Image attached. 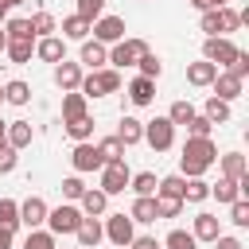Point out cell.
Segmentation results:
<instances>
[{
	"label": "cell",
	"mask_w": 249,
	"mask_h": 249,
	"mask_svg": "<svg viewBox=\"0 0 249 249\" xmlns=\"http://www.w3.org/2000/svg\"><path fill=\"white\" fill-rule=\"evenodd\" d=\"M214 163H218V148H214V140H210V136H187V144H183V156H179L183 179L206 175Z\"/></svg>",
	"instance_id": "1"
},
{
	"label": "cell",
	"mask_w": 249,
	"mask_h": 249,
	"mask_svg": "<svg viewBox=\"0 0 249 249\" xmlns=\"http://www.w3.org/2000/svg\"><path fill=\"white\" fill-rule=\"evenodd\" d=\"M121 89V70H113V66H101V70H89V74H82V82H78V93L89 101V97H105V93H117Z\"/></svg>",
	"instance_id": "2"
},
{
	"label": "cell",
	"mask_w": 249,
	"mask_h": 249,
	"mask_svg": "<svg viewBox=\"0 0 249 249\" xmlns=\"http://www.w3.org/2000/svg\"><path fill=\"white\" fill-rule=\"evenodd\" d=\"M233 54H237V47H233L230 35H206V43H202V58L206 62H214L218 70H226L233 62Z\"/></svg>",
	"instance_id": "3"
},
{
	"label": "cell",
	"mask_w": 249,
	"mask_h": 249,
	"mask_svg": "<svg viewBox=\"0 0 249 249\" xmlns=\"http://www.w3.org/2000/svg\"><path fill=\"white\" fill-rule=\"evenodd\" d=\"M148 51V43L144 39H121V43H113L109 47V66L113 70H124V66H136V58Z\"/></svg>",
	"instance_id": "4"
},
{
	"label": "cell",
	"mask_w": 249,
	"mask_h": 249,
	"mask_svg": "<svg viewBox=\"0 0 249 249\" xmlns=\"http://www.w3.org/2000/svg\"><path fill=\"white\" fill-rule=\"evenodd\" d=\"M82 218H86V214H82V206H74V202H62V206L47 210V226H51V233H74Z\"/></svg>",
	"instance_id": "5"
},
{
	"label": "cell",
	"mask_w": 249,
	"mask_h": 249,
	"mask_svg": "<svg viewBox=\"0 0 249 249\" xmlns=\"http://www.w3.org/2000/svg\"><path fill=\"white\" fill-rule=\"evenodd\" d=\"M70 163H74V171H78V175H86V171H101V167H105V156L97 152V144L78 140V144H74V152H70Z\"/></svg>",
	"instance_id": "6"
},
{
	"label": "cell",
	"mask_w": 249,
	"mask_h": 249,
	"mask_svg": "<svg viewBox=\"0 0 249 249\" xmlns=\"http://www.w3.org/2000/svg\"><path fill=\"white\" fill-rule=\"evenodd\" d=\"M128 179H132V171H128L124 160H109V163L101 167V191H105V195H121V191L128 187Z\"/></svg>",
	"instance_id": "7"
},
{
	"label": "cell",
	"mask_w": 249,
	"mask_h": 249,
	"mask_svg": "<svg viewBox=\"0 0 249 249\" xmlns=\"http://www.w3.org/2000/svg\"><path fill=\"white\" fill-rule=\"evenodd\" d=\"M89 31H93V39H97V43L113 47V43H121V39H124V19H121V16H97V19L89 23Z\"/></svg>",
	"instance_id": "8"
},
{
	"label": "cell",
	"mask_w": 249,
	"mask_h": 249,
	"mask_svg": "<svg viewBox=\"0 0 249 249\" xmlns=\"http://www.w3.org/2000/svg\"><path fill=\"white\" fill-rule=\"evenodd\" d=\"M144 140H148L156 152H167V148L175 144V124H171L167 117H156V121L144 124Z\"/></svg>",
	"instance_id": "9"
},
{
	"label": "cell",
	"mask_w": 249,
	"mask_h": 249,
	"mask_svg": "<svg viewBox=\"0 0 249 249\" xmlns=\"http://www.w3.org/2000/svg\"><path fill=\"white\" fill-rule=\"evenodd\" d=\"M132 226H136V222H132L128 214H109V222H105V237H109L117 249H128V241L136 237Z\"/></svg>",
	"instance_id": "10"
},
{
	"label": "cell",
	"mask_w": 249,
	"mask_h": 249,
	"mask_svg": "<svg viewBox=\"0 0 249 249\" xmlns=\"http://www.w3.org/2000/svg\"><path fill=\"white\" fill-rule=\"evenodd\" d=\"M47 210H51V206H47L39 195H31V198H23V202H19V222H23L27 230H39V226L47 222Z\"/></svg>",
	"instance_id": "11"
},
{
	"label": "cell",
	"mask_w": 249,
	"mask_h": 249,
	"mask_svg": "<svg viewBox=\"0 0 249 249\" xmlns=\"http://www.w3.org/2000/svg\"><path fill=\"white\" fill-rule=\"evenodd\" d=\"M210 86H214V97H222V101H233V97H241V89H245V82L233 78L230 70H218Z\"/></svg>",
	"instance_id": "12"
},
{
	"label": "cell",
	"mask_w": 249,
	"mask_h": 249,
	"mask_svg": "<svg viewBox=\"0 0 249 249\" xmlns=\"http://www.w3.org/2000/svg\"><path fill=\"white\" fill-rule=\"evenodd\" d=\"M78 206H82V214H86V218H101V214H105V206H109V195H105L101 187H86V191H82V198H78Z\"/></svg>",
	"instance_id": "13"
},
{
	"label": "cell",
	"mask_w": 249,
	"mask_h": 249,
	"mask_svg": "<svg viewBox=\"0 0 249 249\" xmlns=\"http://www.w3.org/2000/svg\"><path fill=\"white\" fill-rule=\"evenodd\" d=\"M78 82H82V62H54V86L66 93V89H78Z\"/></svg>",
	"instance_id": "14"
},
{
	"label": "cell",
	"mask_w": 249,
	"mask_h": 249,
	"mask_svg": "<svg viewBox=\"0 0 249 249\" xmlns=\"http://www.w3.org/2000/svg\"><path fill=\"white\" fill-rule=\"evenodd\" d=\"M35 58H43V62H62V58H66V39L43 35V39L35 43Z\"/></svg>",
	"instance_id": "15"
},
{
	"label": "cell",
	"mask_w": 249,
	"mask_h": 249,
	"mask_svg": "<svg viewBox=\"0 0 249 249\" xmlns=\"http://www.w3.org/2000/svg\"><path fill=\"white\" fill-rule=\"evenodd\" d=\"M105 62H109V47H105V43H97V39H82V66L101 70Z\"/></svg>",
	"instance_id": "16"
},
{
	"label": "cell",
	"mask_w": 249,
	"mask_h": 249,
	"mask_svg": "<svg viewBox=\"0 0 249 249\" xmlns=\"http://www.w3.org/2000/svg\"><path fill=\"white\" fill-rule=\"evenodd\" d=\"M74 233H78V245H86V249H97V245H101V237H105V226H101L97 218H82Z\"/></svg>",
	"instance_id": "17"
},
{
	"label": "cell",
	"mask_w": 249,
	"mask_h": 249,
	"mask_svg": "<svg viewBox=\"0 0 249 249\" xmlns=\"http://www.w3.org/2000/svg\"><path fill=\"white\" fill-rule=\"evenodd\" d=\"M152 97H156V78H132L128 82V101L132 105H152Z\"/></svg>",
	"instance_id": "18"
},
{
	"label": "cell",
	"mask_w": 249,
	"mask_h": 249,
	"mask_svg": "<svg viewBox=\"0 0 249 249\" xmlns=\"http://www.w3.org/2000/svg\"><path fill=\"white\" fill-rule=\"evenodd\" d=\"M4 54H8L16 66H23V62H31V54H35V39H8Z\"/></svg>",
	"instance_id": "19"
},
{
	"label": "cell",
	"mask_w": 249,
	"mask_h": 249,
	"mask_svg": "<svg viewBox=\"0 0 249 249\" xmlns=\"http://www.w3.org/2000/svg\"><path fill=\"white\" fill-rule=\"evenodd\" d=\"M4 144H12L16 152L31 144V124L27 121H8V132H4Z\"/></svg>",
	"instance_id": "20"
},
{
	"label": "cell",
	"mask_w": 249,
	"mask_h": 249,
	"mask_svg": "<svg viewBox=\"0 0 249 249\" xmlns=\"http://www.w3.org/2000/svg\"><path fill=\"white\" fill-rule=\"evenodd\" d=\"M117 140H121L124 148L140 144V140H144V121H136V117H124V121H121V128H117Z\"/></svg>",
	"instance_id": "21"
},
{
	"label": "cell",
	"mask_w": 249,
	"mask_h": 249,
	"mask_svg": "<svg viewBox=\"0 0 249 249\" xmlns=\"http://www.w3.org/2000/svg\"><path fill=\"white\" fill-rule=\"evenodd\" d=\"M195 241H214L218 233H222V226H218V218L214 214H195Z\"/></svg>",
	"instance_id": "22"
},
{
	"label": "cell",
	"mask_w": 249,
	"mask_h": 249,
	"mask_svg": "<svg viewBox=\"0 0 249 249\" xmlns=\"http://www.w3.org/2000/svg\"><path fill=\"white\" fill-rule=\"evenodd\" d=\"M214 74H218V66H214V62H206V58L187 66V82H191V86H210V82H214Z\"/></svg>",
	"instance_id": "23"
},
{
	"label": "cell",
	"mask_w": 249,
	"mask_h": 249,
	"mask_svg": "<svg viewBox=\"0 0 249 249\" xmlns=\"http://www.w3.org/2000/svg\"><path fill=\"white\" fill-rule=\"evenodd\" d=\"M78 117H86V97L78 89H66L62 93V121H78Z\"/></svg>",
	"instance_id": "24"
},
{
	"label": "cell",
	"mask_w": 249,
	"mask_h": 249,
	"mask_svg": "<svg viewBox=\"0 0 249 249\" xmlns=\"http://www.w3.org/2000/svg\"><path fill=\"white\" fill-rule=\"evenodd\" d=\"M202 117L210 121V124H226L230 121V101H222V97H206V105H202Z\"/></svg>",
	"instance_id": "25"
},
{
	"label": "cell",
	"mask_w": 249,
	"mask_h": 249,
	"mask_svg": "<svg viewBox=\"0 0 249 249\" xmlns=\"http://www.w3.org/2000/svg\"><path fill=\"white\" fill-rule=\"evenodd\" d=\"M128 218H132V222H156V195H136Z\"/></svg>",
	"instance_id": "26"
},
{
	"label": "cell",
	"mask_w": 249,
	"mask_h": 249,
	"mask_svg": "<svg viewBox=\"0 0 249 249\" xmlns=\"http://www.w3.org/2000/svg\"><path fill=\"white\" fill-rule=\"evenodd\" d=\"M222 175H226V179H241V175H249L245 156H241V152H226V156H222Z\"/></svg>",
	"instance_id": "27"
},
{
	"label": "cell",
	"mask_w": 249,
	"mask_h": 249,
	"mask_svg": "<svg viewBox=\"0 0 249 249\" xmlns=\"http://www.w3.org/2000/svg\"><path fill=\"white\" fill-rule=\"evenodd\" d=\"M210 198H218V202H233V198H241V187H237V179H218V183H210Z\"/></svg>",
	"instance_id": "28"
},
{
	"label": "cell",
	"mask_w": 249,
	"mask_h": 249,
	"mask_svg": "<svg viewBox=\"0 0 249 249\" xmlns=\"http://www.w3.org/2000/svg\"><path fill=\"white\" fill-rule=\"evenodd\" d=\"M214 19H218V35H230V31H237V27H241V16H237L230 4L214 8Z\"/></svg>",
	"instance_id": "29"
},
{
	"label": "cell",
	"mask_w": 249,
	"mask_h": 249,
	"mask_svg": "<svg viewBox=\"0 0 249 249\" xmlns=\"http://www.w3.org/2000/svg\"><path fill=\"white\" fill-rule=\"evenodd\" d=\"M206 198H210V183H206L202 175L187 179V187H183V202H206Z\"/></svg>",
	"instance_id": "30"
},
{
	"label": "cell",
	"mask_w": 249,
	"mask_h": 249,
	"mask_svg": "<svg viewBox=\"0 0 249 249\" xmlns=\"http://www.w3.org/2000/svg\"><path fill=\"white\" fill-rule=\"evenodd\" d=\"M27 23H31V35H35V39H43V35H54V31H58V23H54V16H51V12H35Z\"/></svg>",
	"instance_id": "31"
},
{
	"label": "cell",
	"mask_w": 249,
	"mask_h": 249,
	"mask_svg": "<svg viewBox=\"0 0 249 249\" xmlns=\"http://www.w3.org/2000/svg\"><path fill=\"white\" fill-rule=\"evenodd\" d=\"M89 35V19H82L78 12L62 19V39H86Z\"/></svg>",
	"instance_id": "32"
},
{
	"label": "cell",
	"mask_w": 249,
	"mask_h": 249,
	"mask_svg": "<svg viewBox=\"0 0 249 249\" xmlns=\"http://www.w3.org/2000/svg\"><path fill=\"white\" fill-rule=\"evenodd\" d=\"M4 101H8V105H27V101H31V86L19 82V78L8 82V86H4Z\"/></svg>",
	"instance_id": "33"
},
{
	"label": "cell",
	"mask_w": 249,
	"mask_h": 249,
	"mask_svg": "<svg viewBox=\"0 0 249 249\" xmlns=\"http://www.w3.org/2000/svg\"><path fill=\"white\" fill-rule=\"evenodd\" d=\"M183 214V198L175 195H156V218H179Z\"/></svg>",
	"instance_id": "34"
},
{
	"label": "cell",
	"mask_w": 249,
	"mask_h": 249,
	"mask_svg": "<svg viewBox=\"0 0 249 249\" xmlns=\"http://www.w3.org/2000/svg\"><path fill=\"white\" fill-rule=\"evenodd\" d=\"M16 226H19V202L16 198H0V230L16 233Z\"/></svg>",
	"instance_id": "35"
},
{
	"label": "cell",
	"mask_w": 249,
	"mask_h": 249,
	"mask_svg": "<svg viewBox=\"0 0 249 249\" xmlns=\"http://www.w3.org/2000/svg\"><path fill=\"white\" fill-rule=\"evenodd\" d=\"M62 124H66V132L74 136V144L93 136V117H89V113H86V117H78V121H62Z\"/></svg>",
	"instance_id": "36"
},
{
	"label": "cell",
	"mask_w": 249,
	"mask_h": 249,
	"mask_svg": "<svg viewBox=\"0 0 249 249\" xmlns=\"http://www.w3.org/2000/svg\"><path fill=\"white\" fill-rule=\"evenodd\" d=\"M163 249H198V241H195L191 230H171V233L163 237Z\"/></svg>",
	"instance_id": "37"
},
{
	"label": "cell",
	"mask_w": 249,
	"mask_h": 249,
	"mask_svg": "<svg viewBox=\"0 0 249 249\" xmlns=\"http://www.w3.org/2000/svg\"><path fill=\"white\" fill-rule=\"evenodd\" d=\"M156 183H160V179H156L152 171H140V175H132V179H128L132 195H156Z\"/></svg>",
	"instance_id": "38"
},
{
	"label": "cell",
	"mask_w": 249,
	"mask_h": 249,
	"mask_svg": "<svg viewBox=\"0 0 249 249\" xmlns=\"http://www.w3.org/2000/svg\"><path fill=\"white\" fill-rule=\"evenodd\" d=\"M183 187H187L183 175H163V179L156 183V195H175V198H183Z\"/></svg>",
	"instance_id": "39"
},
{
	"label": "cell",
	"mask_w": 249,
	"mask_h": 249,
	"mask_svg": "<svg viewBox=\"0 0 249 249\" xmlns=\"http://www.w3.org/2000/svg\"><path fill=\"white\" fill-rule=\"evenodd\" d=\"M136 66H140V74H144V78H160V74H163V62H160L152 51H144V54L136 58Z\"/></svg>",
	"instance_id": "40"
},
{
	"label": "cell",
	"mask_w": 249,
	"mask_h": 249,
	"mask_svg": "<svg viewBox=\"0 0 249 249\" xmlns=\"http://www.w3.org/2000/svg\"><path fill=\"white\" fill-rule=\"evenodd\" d=\"M23 249H54V233L51 230H31L27 241H23Z\"/></svg>",
	"instance_id": "41"
},
{
	"label": "cell",
	"mask_w": 249,
	"mask_h": 249,
	"mask_svg": "<svg viewBox=\"0 0 249 249\" xmlns=\"http://www.w3.org/2000/svg\"><path fill=\"white\" fill-rule=\"evenodd\" d=\"M4 35H8V39H35L27 19H4Z\"/></svg>",
	"instance_id": "42"
},
{
	"label": "cell",
	"mask_w": 249,
	"mask_h": 249,
	"mask_svg": "<svg viewBox=\"0 0 249 249\" xmlns=\"http://www.w3.org/2000/svg\"><path fill=\"white\" fill-rule=\"evenodd\" d=\"M191 117H195V105H191V101H175V105L167 109V121H171V124H187Z\"/></svg>",
	"instance_id": "43"
},
{
	"label": "cell",
	"mask_w": 249,
	"mask_h": 249,
	"mask_svg": "<svg viewBox=\"0 0 249 249\" xmlns=\"http://www.w3.org/2000/svg\"><path fill=\"white\" fill-rule=\"evenodd\" d=\"M97 152L105 156V163H109V160H124V144H121L117 136H105V140L97 144Z\"/></svg>",
	"instance_id": "44"
},
{
	"label": "cell",
	"mask_w": 249,
	"mask_h": 249,
	"mask_svg": "<svg viewBox=\"0 0 249 249\" xmlns=\"http://www.w3.org/2000/svg\"><path fill=\"white\" fill-rule=\"evenodd\" d=\"M230 222H233L237 230L249 226V202H245V198H233V202H230Z\"/></svg>",
	"instance_id": "45"
},
{
	"label": "cell",
	"mask_w": 249,
	"mask_h": 249,
	"mask_svg": "<svg viewBox=\"0 0 249 249\" xmlns=\"http://www.w3.org/2000/svg\"><path fill=\"white\" fill-rule=\"evenodd\" d=\"M78 16L93 23L97 16H105V0H78Z\"/></svg>",
	"instance_id": "46"
},
{
	"label": "cell",
	"mask_w": 249,
	"mask_h": 249,
	"mask_svg": "<svg viewBox=\"0 0 249 249\" xmlns=\"http://www.w3.org/2000/svg\"><path fill=\"white\" fill-rule=\"evenodd\" d=\"M226 70H230L233 78H241V82H245V78H249V51H237V54H233V62H230Z\"/></svg>",
	"instance_id": "47"
},
{
	"label": "cell",
	"mask_w": 249,
	"mask_h": 249,
	"mask_svg": "<svg viewBox=\"0 0 249 249\" xmlns=\"http://www.w3.org/2000/svg\"><path fill=\"white\" fill-rule=\"evenodd\" d=\"M82 191H86V183H82L78 175L62 179V198H66V202H78V198H82Z\"/></svg>",
	"instance_id": "48"
},
{
	"label": "cell",
	"mask_w": 249,
	"mask_h": 249,
	"mask_svg": "<svg viewBox=\"0 0 249 249\" xmlns=\"http://www.w3.org/2000/svg\"><path fill=\"white\" fill-rule=\"evenodd\" d=\"M187 132H191V136H210V132H214V124H210L202 113H195V117L187 121Z\"/></svg>",
	"instance_id": "49"
},
{
	"label": "cell",
	"mask_w": 249,
	"mask_h": 249,
	"mask_svg": "<svg viewBox=\"0 0 249 249\" xmlns=\"http://www.w3.org/2000/svg\"><path fill=\"white\" fill-rule=\"evenodd\" d=\"M16 160H19L16 148H12V144H0V175H12V171H16Z\"/></svg>",
	"instance_id": "50"
},
{
	"label": "cell",
	"mask_w": 249,
	"mask_h": 249,
	"mask_svg": "<svg viewBox=\"0 0 249 249\" xmlns=\"http://www.w3.org/2000/svg\"><path fill=\"white\" fill-rule=\"evenodd\" d=\"M210 245H214V249H245V245H241L237 237H230V233H218V237H214Z\"/></svg>",
	"instance_id": "51"
},
{
	"label": "cell",
	"mask_w": 249,
	"mask_h": 249,
	"mask_svg": "<svg viewBox=\"0 0 249 249\" xmlns=\"http://www.w3.org/2000/svg\"><path fill=\"white\" fill-rule=\"evenodd\" d=\"M202 31H206V35H218V19H214V8H206V12H202Z\"/></svg>",
	"instance_id": "52"
},
{
	"label": "cell",
	"mask_w": 249,
	"mask_h": 249,
	"mask_svg": "<svg viewBox=\"0 0 249 249\" xmlns=\"http://www.w3.org/2000/svg\"><path fill=\"white\" fill-rule=\"evenodd\" d=\"M128 249H163V245H160L156 237H132V241H128Z\"/></svg>",
	"instance_id": "53"
},
{
	"label": "cell",
	"mask_w": 249,
	"mask_h": 249,
	"mask_svg": "<svg viewBox=\"0 0 249 249\" xmlns=\"http://www.w3.org/2000/svg\"><path fill=\"white\" fill-rule=\"evenodd\" d=\"M0 249H12V230H0Z\"/></svg>",
	"instance_id": "54"
},
{
	"label": "cell",
	"mask_w": 249,
	"mask_h": 249,
	"mask_svg": "<svg viewBox=\"0 0 249 249\" xmlns=\"http://www.w3.org/2000/svg\"><path fill=\"white\" fill-rule=\"evenodd\" d=\"M187 4H195L198 12H206V8H210V0H187Z\"/></svg>",
	"instance_id": "55"
},
{
	"label": "cell",
	"mask_w": 249,
	"mask_h": 249,
	"mask_svg": "<svg viewBox=\"0 0 249 249\" xmlns=\"http://www.w3.org/2000/svg\"><path fill=\"white\" fill-rule=\"evenodd\" d=\"M8 19V0H0V23Z\"/></svg>",
	"instance_id": "56"
},
{
	"label": "cell",
	"mask_w": 249,
	"mask_h": 249,
	"mask_svg": "<svg viewBox=\"0 0 249 249\" xmlns=\"http://www.w3.org/2000/svg\"><path fill=\"white\" fill-rule=\"evenodd\" d=\"M4 47H8V35H4V27H0V54H4Z\"/></svg>",
	"instance_id": "57"
},
{
	"label": "cell",
	"mask_w": 249,
	"mask_h": 249,
	"mask_svg": "<svg viewBox=\"0 0 249 249\" xmlns=\"http://www.w3.org/2000/svg\"><path fill=\"white\" fill-rule=\"evenodd\" d=\"M4 132H8V121H0V144H4Z\"/></svg>",
	"instance_id": "58"
},
{
	"label": "cell",
	"mask_w": 249,
	"mask_h": 249,
	"mask_svg": "<svg viewBox=\"0 0 249 249\" xmlns=\"http://www.w3.org/2000/svg\"><path fill=\"white\" fill-rule=\"evenodd\" d=\"M222 4H230V0H210V8H222Z\"/></svg>",
	"instance_id": "59"
},
{
	"label": "cell",
	"mask_w": 249,
	"mask_h": 249,
	"mask_svg": "<svg viewBox=\"0 0 249 249\" xmlns=\"http://www.w3.org/2000/svg\"><path fill=\"white\" fill-rule=\"evenodd\" d=\"M16 4H23V0H8V8H16Z\"/></svg>",
	"instance_id": "60"
},
{
	"label": "cell",
	"mask_w": 249,
	"mask_h": 249,
	"mask_svg": "<svg viewBox=\"0 0 249 249\" xmlns=\"http://www.w3.org/2000/svg\"><path fill=\"white\" fill-rule=\"evenodd\" d=\"M0 101H4V86H0Z\"/></svg>",
	"instance_id": "61"
},
{
	"label": "cell",
	"mask_w": 249,
	"mask_h": 249,
	"mask_svg": "<svg viewBox=\"0 0 249 249\" xmlns=\"http://www.w3.org/2000/svg\"><path fill=\"white\" fill-rule=\"evenodd\" d=\"M78 249H86V245H78Z\"/></svg>",
	"instance_id": "62"
}]
</instances>
